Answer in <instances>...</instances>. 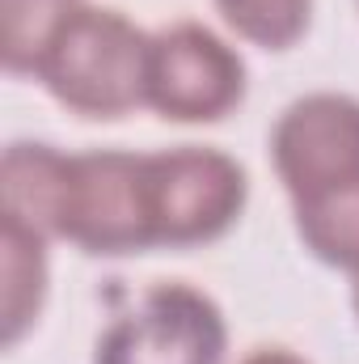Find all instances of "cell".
Wrapping results in <instances>:
<instances>
[{"instance_id":"cell-1","label":"cell","mask_w":359,"mask_h":364,"mask_svg":"<svg viewBox=\"0 0 359 364\" xmlns=\"http://www.w3.org/2000/svg\"><path fill=\"white\" fill-rule=\"evenodd\" d=\"M148 47L153 38L114 9L72 4L51 34L34 77L68 110L118 119L148 102Z\"/></svg>"},{"instance_id":"cell-2","label":"cell","mask_w":359,"mask_h":364,"mask_svg":"<svg viewBox=\"0 0 359 364\" xmlns=\"http://www.w3.org/2000/svg\"><path fill=\"white\" fill-rule=\"evenodd\" d=\"M148 208L157 246L220 237L245 208V170L216 149H170L148 157Z\"/></svg>"},{"instance_id":"cell-3","label":"cell","mask_w":359,"mask_h":364,"mask_svg":"<svg viewBox=\"0 0 359 364\" xmlns=\"http://www.w3.org/2000/svg\"><path fill=\"white\" fill-rule=\"evenodd\" d=\"M64 237L89 255H140L157 246L148 208V157L136 153L72 157Z\"/></svg>"},{"instance_id":"cell-4","label":"cell","mask_w":359,"mask_h":364,"mask_svg":"<svg viewBox=\"0 0 359 364\" xmlns=\"http://www.w3.org/2000/svg\"><path fill=\"white\" fill-rule=\"evenodd\" d=\"M245 97L241 55L199 21L170 26L148 47V106L178 123L224 119Z\"/></svg>"},{"instance_id":"cell-5","label":"cell","mask_w":359,"mask_h":364,"mask_svg":"<svg viewBox=\"0 0 359 364\" xmlns=\"http://www.w3.org/2000/svg\"><path fill=\"white\" fill-rule=\"evenodd\" d=\"M224 318L186 284H157L97 343L93 364H220Z\"/></svg>"},{"instance_id":"cell-6","label":"cell","mask_w":359,"mask_h":364,"mask_svg":"<svg viewBox=\"0 0 359 364\" xmlns=\"http://www.w3.org/2000/svg\"><path fill=\"white\" fill-rule=\"evenodd\" d=\"M275 170L292 203L359 178V102L347 93H309L292 102L270 136Z\"/></svg>"},{"instance_id":"cell-7","label":"cell","mask_w":359,"mask_h":364,"mask_svg":"<svg viewBox=\"0 0 359 364\" xmlns=\"http://www.w3.org/2000/svg\"><path fill=\"white\" fill-rule=\"evenodd\" d=\"M72 157L51 144H9L0 166V220L38 237H64Z\"/></svg>"},{"instance_id":"cell-8","label":"cell","mask_w":359,"mask_h":364,"mask_svg":"<svg viewBox=\"0 0 359 364\" xmlns=\"http://www.w3.org/2000/svg\"><path fill=\"white\" fill-rule=\"evenodd\" d=\"M38 233L0 220V284H4V348H13L26 326L43 309L47 292V255H43Z\"/></svg>"},{"instance_id":"cell-9","label":"cell","mask_w":359,"mask_h":364,"mask_svg":"<svg viewBox=\"0 0 359 364\" xmlns=\"http://www.w3.org/2000/svg\"><path fill=\"white\" fill-rule=\"evenodd\" d=\"M296 225H300L304 246L321 263L359 272V178L330 186L313 199H300Z\"/></svg>"},{"instance_id":"cell-10","label":"cell","mask_w":359,"mask_h":364,"mask_svg":"<svg viewBox=\"0 0 359 364\" xmlns=\"http://www.w3.org/2000/svg\"><path fill=\"white\" fill-rule=\"evenodd\" d=\"M77 0H4V64L9 73H34L51 34Z\"/></svg>"},{"instance_id":"cell-11","label":"cell","mask_w":359,"mask_h":364,"mask_svg":"<svg viewBox=\"0 0 359 364\" xmlns=\"http://www.w3.org/2000/svg\"><path fill=\"white\" fill-rule=\"evenodd\" d=\"M216 9L241 38L283 51L309 30L313 0H216Z\"/></svg>"},{"instance_id":"cell-12","label":"cell","mask_w":359,"mask_h":364,"mask_svg":"<svg viewBox=\"0 0 359 364\" xmlns=\"http://www.w3.org/2000/svg\"><path fill=\"white\" fill-rule=\"evenodd\" d=\"M245 364H309V360H300V356H292L283 348H263V352H254Z\"/></svg>"},{"instance_id":"cell-13","label":"cell","mask_w":359,"mask_h":364,"mask_svg":"<svg viewBox=\"0 0 359 364\" xmlns=\"http://www.w3.org/2000/svg\"><path fill=\"white\" fill-rule=\"evenodd\" d=\"M355 314H359V272H355Z\"/></svg>"}]
</instances>
